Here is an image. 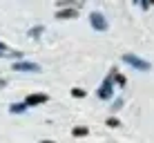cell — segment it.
Instances as JSON below:
<instances>
[{"label": "cell", "instance_id": "cell-1", "mask_svg": "<svg viewBox=\"0 0 154 143\" xmlns=\"http://www.w3.org/2000/svg\"><path fill=\"white\" fill-rule=\"evenodd\" d=\"M121 58H123V63H127L130 67H134V70H139V72H152V63L143 61V58L134 56V54H123Z\"/></svg>", "mask_w": 154, "mask_h": 143}, {"label": "cell", "instance_id": "cell-3", "mask_svg": "<svg viewBox=\"0 0 154 143\" xmlns=\"http://www.w3.org/2000/svg\"><path fill=\"white\" fill-rule=\"evenodd\" d=\"M96 96H98L100 101H109V98L114 96V81H112V74H109V76L105 78L103 83H100V87H98Z\"/></svg>", "mask_w": 154, "mask_h": 143}, {"label": "cell", "instance_id": "cell-7", "mask_svg": "<svg viewBox=\"0 0 154 143\" xmlns=\"http://www.w3.org/2000/svg\"><path fill=\"white\" fill-rule=\"evenodd\" d=\"M9 112H11V114H25V112H27V105H25V103H11V105H9Z\"/></svg>", "mask_w": 154, "mask_h": 143}, {"label": "cell", "instance_id": "cell-13", "mask_svg": "<svg viewBox=\"0 0 154 143\" xmlns=\"http://www.w3.org/2000/svg\"><path fill=\"white\" fill-rule=\"evenodd\" d=\"M121 107H123V98H116L114 103H112V107H109V110H112V112H119Z\"/></svg>", "mask_w": 154, "mask_h": 143}, {"label": "cell", "instance_id": "cell-2", "mask_svg": "<svg viewBox=\"0 0 154 143\" xmlns=\"http://www.w3.org/2000/svg\"><path fill=\"white\" fill-rule=\"evenodd\" d=\"M89 25H92L94 31H107L109 29V23L100 11H92L89 14Z\"/></svg>", "mask_w": 154, "mask_h": 143}, {"label": "cell", "instance_id": "cell-5", "mask_svg": "<svg viewBox=\"0 0 154 143\" xmlns=\"http://www.w3.org/2000/svg\"><path fill=\"white\" fill-rule=\"evenodd\" d=\"M47 101H49V94H29L23 103L27 105V107H36V105H42V103H47Z\"/></svg>", "mask_w": 154, "mask_h": 143}, {"label": "cell", "instance_id": "cell-12", "mask_svg": "<svg viewBox=\"0 0 154 143\" xmlns=\"http://www.w3.org/2000/svg\"><path fill=\"white\" fill-rule=\"evenodd\" d=\"M105 125H107V128H119V125H121V121L116 119V116H109V119L105 121Z\"/></svg>", "mask_w": 154, "mask_h": 143}, {"label": "cell", "instance_id": "cell-4", "mask_svg": "<svg viewBox=\"0 0 154 143\" xmlns=\"http://www.w3.org/2000/svg\"><path fill=\"white\" fill-rule=\"evenodd\" d=\"M14 72H31V74H40L42 67L38 63H31V61H18L14 63Z\"/></svg>", "mask_w": 154, "mask_h": 143}, {"label": "cell", "instance_id": "cell-8", "mask_svg": "<svg viewBox=\"0 0 154 143\" xmlns=\"http://www.w3.org/2000/svg\"><path fill=\"white\" fill-rule=\"evenodd\" d=\"M109 74H112V81H114V83H119V85H121V87H123V85H125V83H127V78L123 76V74H119V72H116V70H112V72H109Z\"/></svg>", "mask_w": 154, "mask_h": 143}, {"label": "cell", "instance_id": "cell-6", "mask_svg": "<svg viewBox=\"0 0 154 143\" xmlns=\"http://www.w3.org/2000/svg\"><path fill=\"white\" fill-rule=\"evenodd\" d=\"M78 11L76 9H69V7H65V9H58L56 11V18H60V20H65V18H76Z\"/></svg>", "mask_w": 154, "mask_h": 143}, {"label": "cell", "instance_id": "cell-9", "mask_svg": "<svg viewBox=\"0 0 154 143\" xmlns=\"http://www.w3.org/2000/svg\"><path fill=\"white\" fill-rule=\"evenodd\" d=\"M42 31H45V25H36V27L29 29V36H31V38H40Z\"/></svg>", "mask_w": 154, "mask_h": 143}, {"label": "cell", "instance_id": "cell-15", "mask_svg": "<svg viewBox=\"0 0 154 143\" xmlns=\"http://www.w3.org/2000/svg\"><path fill=\"white\" fill-rule=\"evenodd\" d=\"M40 143H56V141H51V139H42Z\"/></svg>", "mask_w": 154, "mask_h": 143}, {"label": "cell", "instance_id": "cell-10", "mask_svg": "<svg viewBox=\"0 0 154 143\" xmlns=\"http://www.w3.org/2000/svg\"><path fill=\"white\" fill-rule=\"evenodd\" d=\"M72 134L78 139V136H87V134H89V130L85 128V125H78V128H74V130H72Z\"/></svg>", "mask_w": 154, "mask_h": 143}, {"label": "cell", "instance_id": "cell-14", "mask_svg": "<svg viewBox=\"0 0 154 143\" xmlns=\"http://www.w3.org/2000/svg\"><path fill=\"white\" fill-rule=\"evenodd\" d=\"M0 51H2V54H11V49H9V47L2 43V40H0Z\"/></svg>", "mask_w": 154, "mask_h": 143}, {"label": "cell", "instance_id": "cell-11", "mask_svg": "<svg viewBox=\"0 0 154 143\" xmlns=\"http://www.w3.org/2000/svg\"><path fill=\"white\" fill-rule=\"evenodd\" d=\"M85 94H87V92H85L83 87H74V89H72V96H74V98H85Z\"/></svg>", "mask_w": 154, "mask_h": 143}]
</instances>
